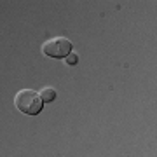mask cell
Returning a JSON list of instances; mask_svg holds the SVG:
<instances>
[{"label": "cell", "instance_id": "4", "mask_svg": "<svg viewBox=\"0 0 157 157\" xmlns=\"http://www.w3.org/2000/svg\"><path fill=\"white\" fill-rule=\"evenodd\" d=\"M77 61H78V56L75 52H70V54L65 58V63H67V65H77Z\"/></svg>", "mask_w": 157, "mask_h": 157}, {"label": "cell", "instance_id": "1", "mask_svg": "<svg viewBox=\"0 0 157 157\" xmlns=\"http://www.w3.org/2000/svg\"><path fill=\"white\" fill-rule=\"evenodd\" d=\"M14 105L25 115H39L42 112L44 101L40 100L37 91L33 89H21L14 96Z\"/></svg>", "mask_w": 157, "mask_h": 157}, {"label": "cell", "instance_id": "3", "mask_svg": "<svg viewBox=\"0 0 157 157\" xmlns=\"http://www.w3.org/2000/svg\"><path fill=\"white\" fill-rule=\"evenodd\" d=\"M39 96L44 103H52V101L56 100V89H52V87H44V89L39 93Z\"/></svg>", "mask_w": 157, "mask_h": 157}, {"label": "cell", "instance_id": "2", "mask_svg": "<svg viewBox=\"0 0 157 157\" xmlns=\"http://www.w3.org/2000/svg\"><path fill=\"white\" fill-rule=\"evenodd\" d=\"M73 49V44L67 37H52L42 44V52L49 58H67Z\"/></svg>", "mask_w": 157, "mask_h": 157}]
</instances>
